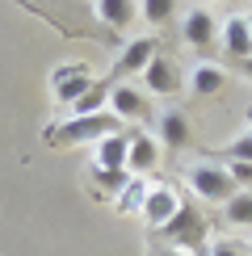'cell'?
I'll list each match as a JSON object with an SVG mask.
<instances>
[{
    "instance_id": "cell-1",
    "label": "cell",
    "mask_w": 252,
    "mask_h": 256,
    "mask_svg": "<svg viewBox=\"0 0 252 256\" xmlns=\"http://www.w3.org/2000/svg\"><path fill=\"white\" fill-rule=\"evenodd\" d=\"M122 130V118L110 110L101 114H80V118H63L59 126L46 130V143L50 147H84V143H101L105 134H118Z\"/></svg>"
},
{
    "instance_id": "cell-2",
    "label": "cell",
    "mask_w": 252,
    "mask_h": 256,
    "mask_svg": "<svg viewBox=\"0 0 252 256\" xmlns=\"http://www.w3.org/2000/svg\"><path fill=\"white\" fill-rule=\"evenodd\" d=\"M206 218H202V210L198 206H189V202H181V210H176L172 218L160 227V240L168 244V248H206Z\"/></svg>"
},
{
    "instance_id": "cell-3",
    "label": "cell",
    "mask_w": 252,
    "mask_h": 256,
    "mask_svg": "<svg viewBox=\"0 0 252 256\" xmlns=\"http://www.w3.org/2000/svg\"><path fill=\"white\" fill-rule=\"evenodd\" d=\"M185 180L202 202H214V206H223V202L236 194V180H231L227 164H194L185 172Z\"/></svg>"
},
{
    "instance_id": "cell-4",
    "label": "cell",
    "mask_w": 252,
    "mask_h": 256,
    "mask_svg": "<svg viewBox=\"0 0 252 256\" xmlns=\"http://www.w3.org/2000/svg\"><path fill=\"white\" fill-rule=\"evenodd\" d=\"M156 50H160V42H156L152 34H143V38H130V42L122 46L118 63L110 68V84H122V80H130V76H143V68L156 59Z\"/></svg>"
},
{
    "instance_id": "cell-5",
    "label": "cell",
    "mask_w": 252,
    "mask_h": 256,
    "mask_svg": "<svg viewBox=\"0 0 252 256\" xmlns=\"http://www.w3.org/2000/svg\"><path fill=\"white\" fill-rule=\"evenodd\" d=\"M92 84V72H88V63H59L55 72H50V92H55V101L59 105H76L84 97V88Z\"/></svg>"
},
{
    "instance_id": "cell-6",
    "label": "cell",
    "mask_w": 252,
    "mask_h": 256,
    "mask_svg": "<svg viewBox=\"0 0 252 256\" xmlns=\"http://www.w3.org/2000/svg\"><path fill=\"white\" fill-rule=\"evenodd\" d=\"M185 84H181V72H176V63L164 55V50H156V59L143 68V92L147 97H176Z\"/></svg>"
},
{
    "instance_id": "cell-7",
    "label": "cell",
    "mask_w": 252,
    "mask_h": 256,
    "mask_svg": "<svg viewBox=\"0 0 252 256\" xmlns=\"http://www.w3.org/2000/svg\"><path fill=\"white\" fill-rule=\"evenodd\" d=\"M130 134V152H126V172L130 176H152L160 168V138L147 130H126Z\"/></svg>"
},
{
    "instance_id": "cell-8",
    "label": "cell",
    "mask_w": 252,
    "mask_h": 256,
    "mask_svg": "<svg viewBox=\"0 0 252 256\" xmlns=\"http://www.w3.org/2000/svg\"><path fill=\"white\" fill-rule=\"evenodd\" d=\"M110 114H118L122 122H143V118H152V101H147L143 88H134V84L122 80L110 92Z\"/></svg>"
},
{
    "instance_id": "cell-9",
    "label": "cell",
    "mask_w": 252,
    "mask_h": 256,
    "mask_svg": "<svg viewBox=\"0 0 252 256\" xmlns=\"http://www.w3.org/2000/svg\"><path fill=\"white\" fill-rule=\"evenodd\" d=\"M181 210V194H176L172 185H152V194H147L143 202V218H147V227L152 231H160L168 218Z\"/></svg>"
},
{
    "instance_id": "cell-10",
    "label": "cell",
    "mask_w": 252,
    "mask_h": 256,
    "mask_svg": "<svg viewBox=\"0 0 252 256\" xmlns=\"http://www.w3.org/2000/svg\"><path fill=\"white\" fill-rule=\"evenodd\" d=\"M181 34H185L189 46H198V50L218 46V26H214V17H210L206 8H189L185 21H181Z\"/></svg>"
},
{
    "instance_id": "cell-11",
    "label": "cell",
    "mask_w": 252,
    "mask_h": 256,
    "mask_svg": "<svg viewBox=\"0 0 252 256\" xmlns=\"http://www.w3.org/2000/svg\"><path fill=\"white\" fill-rule=\"evenodd\" d=\"M218 46L227 50L231 59H248L252 55V26H248V17H231L223 30H218Z\"/></svg>"
},
{
    "instance_id": "cell-12",
    "label": "cell",
    "mask_w": 252,
    "mask_h": 256,
    "mask_svg": "<svg viewBox=\"0 0 252 256\" xmlns=\"http://www.w3.org/2000/svg\"><path fill=\"white\" fill-rule=\"evenodd\" d=\"M189 138H194V126H189V118H185L181 110L160 114V147L181 152V147H189Z\"/></svg>"
},
{
    "instance_id": "cell-13",
    "label": "cell",
    "mask_w": 252,
    "mask_h": 256,
    "mask_svg": "<svg viewBox=\"0 0 252 256\" xmlns=\"http://www.w3.org/2000/svg\"><path fill=\"white\" fill-rule=\"evenodd\" d=\"M189 88H194L198 97H218V92L227 88V72L218 68V63H194V68H189Z\"/></svg>"
},
{
    "instance_id": "cell-14",
    "label": "cell",
    "mask_w": 252,
    "mask_h": 256,
    "mask_svg": "<svg viewBox=\"0 0 252 256\" xmlns=\"http://www.w3.org/2000/svg\"><path fill=\"white\" fill-rule=\"evenodd\" d=\"M126 152H130V134H105L97 143V156H92V168H126Z\"/></svg>"
},
{
    "instance_id": "cell-15",
    "label": "cell",
    "mask_w": 252,
    "mask_h": 256,
    "mask_svg": "<svg viewBox=\"0 0 252 256\" xmlns=\"http://www.w3.org/2000/svg\"><path fill=\"white\" fill-rule=\"evenodd\" d=\"M97 17L105 21L110 30H130L134 26V17H139V4L134 0H97Z\"/></svg>"
},
{
    "instance_id": "cell-16",
    "label": "cell",
    "mask_w": 252,
    "mask_h": 256,
    "mask_svg": "<svg viewBox=\"0 0 252 256\" xmlns=\"http://www.w3.org/2000/svg\"><path fill=\"white\" fill-rule=\"evenodd\" d=\"M110 92H114V84H110V80H92L88 88H84V97L68 110V118H80V114H101V110H110Z\"/></svg>"
},
{
    "instance_id": "cell-17",
    "label": "cell",
    "mask_w": 252,
    "mask_h": 256,
    "mask_svg": "<svg viewBox=\"0 0 252 256\" xmlns=\"http://www.w3.org/2000/svg\"><path fill=\"white\" fill-rule=\"evenodd\" d=\"M223 218L231 227H252V189H236L223 202Z\"/></svg>"
},
{
    "instance_id": "cell-18",
    "label": "cell",
    "mask_w": 252,
    "mask_h": 256,
    "mask_svg": "<svg viewBox=\"0 0 252 256\" xmlns=\"http://www.w3.org/2000/svg\"><path fill=\"white\" fill-rule=\"evenodd\" d=\"M88 176L97 180V194L101 198H118L126 185H130V172L126 168H88Z\"/></svg>"
},
{
    "instance_id": "cell-19",
    "label": "cell",
    "mask_w": 252,
    "mask_h": 256,
    "mask_svg": "<svg viewBox=\"0 0 252 256\" xmlns=\"http://www.w3.org/2000/svg\"><path fill=\"white\" fill-rule=\"evenodd\" d=\"M147 194H152V185H147L143 176H130V185L118 194V210H122V214H143Z\"/></svg>"
},
{
    "instance_id": "cell-20",
    "label": "cell",
    "mask_w": 252,
    "mask_h": 256,
    "mask_svg": "<svg viewBox=\"0 0 252 256\" xmlns=\"http://www.w3.org/2000/svg\"><path fill=\"white\" fill-rule=\"evenodd\" d=\"M172 13H176V0H139V17L152 26H164Z\"/></svg>"
},
{
    "instance_id": "cell-21",
    "label": "cell",
    "mask_w": 252,
    "mask_h": 256,
    "mask_svg": "<svg viewBox=\"0 0 252 256\" xmlns=\"http://www.w3.org/2000/svg\"><path fill=\"white\" fill-rule=\"evenodd\" d=\"M223 156H227V160H244V164H252V130L236 134V138L223 147Z\"/></svg>"
},
{
    "instance_id": "cell-22",
    "label": "cell",
    "mask_w": 252,
    "mask_h": 256,
    "mask_svg": "<svg viewBox=\"0 0 252 256\" xmlns=\"http://www.w3.org/2000/svg\"><path fill=\"white\" fill-rule=\"evenodd\" d=\"M210 256H248V248L236 244V240H214L210 244Z\"/></svg>"
},
{
    "instance_id": "cell-23",
    "label": "cell",
    "mask_w": 252,
    "mask_h": 256,
    "mask_svg": "<svg viewBox=\"0 0 252 256\" xmlns=\"http://www.w3.org/2000/svg\"><path fill=\"white\" fill-rule=\"evenodd\" d=\"M227 172L236 185H252V164H244V160H227Z\"/></svg>"
},
{
    "instance_id": "cell-24",
    "label": "cell",
    "mask_w": 252,
    "mask_h": 256,
    "mask_svg": "<svg viewBox=\"0 0 252 256\" xmlns=\"http://www.w3.org/2000/svg\"><path fill=\"white\" fill-rule=\"evenodd\" d=\"M156 256H189L185 248H168V244H164V248H156Z\"/></svg>"
},
{
    "instance_id": "cell-25",
    "label": "cell",
    "mask_w": 252,
    "mask_h": 256,
    "mask_svg": "<svg viewBox=\"0 0 252 256\" xmlns=\"http://www.w3.org/2000/svg\"><path fill=\"white\" fill-rule=\"evenodd\" d=\"M240 72H244V76H252V55H248V59H240Z\"/></svg>"
},
{
    "instance_id": "cell-26",
    "label": "cell",
    "mask_w": 252,
    "mask_h": 256,
    "mask_svg": "<svg viewBox=\"0 0 252 256\" xmlns=\"http://www.w3.org/2000/svg\"><path fill=\"white\" fill-rule=\"evenodd\" d=\"M194 256H210V244H206V248H198V252H194Z\"/></svg>"
},
{
    "instance_id": "cell-27",
    "label": "cell",
    "mask_w": 252,
    "mask_h": 256,
    "mask_svg": "<svg viewBox=\"0 0 252 256\" xmlns=\"http://www.w3.org/2000/svg\"><path fill=\"white\" fill-rule=\"evenodd\" d=\"M248 130H252V110H248Z\"/></svg>"
},
{
    "instance_id": "cell-28",
    "label": "cell",
    "mask_w": 252,
    "mask_h": 256,
    "mask_svg": "<svg viewBox=\"0 0 252 256\" xmlns=\"http://www.w3.org/2000/svg\"><path fill=\"white\" fill-rule=\"evenodd\" d=\"M248 256H252V244H248Z\"/></svg>"
},
{
    "instance_id": "cell-29",
    "label": "cell",
    "mask_w": 252,
    "mask_h": 256,
    "mask_svg": "<svg viewBox=\"0 0 252 256\" xmlns=\"http://www.w3.org/2000/svg\"><path fill=\"white\" fill-rule=\"evenodd\" d=\"M248 26H252V17H248Z\"/></svg>"
}]
</instances>
